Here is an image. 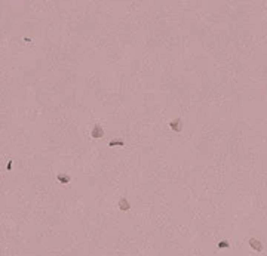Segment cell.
<instances>
[{
  "label": "cell",
  "instance_id": "obj_1",
  "mask_svg": "<svg viewBox=\"0 0 267 256\" xmlns=\"http://www.w3.org/2000/svg\"><path fill=\"white\" fill-rule=\"evenodd\" d=\"M249 244H251V247H254L255 250H261V244H260V241H257L255 239H251Z\"/></svg>",
  "mask_w": 267,
  "mask_h": 256
},
{
  "label": "cell",
  "instance_id": "obj_2",
  "mask_svg": "<svg viewBox=\"0 0 267 256\" xmlns=\"http://www.w3.org/2000/svg\"><path fill=\"white\" fill-rule=\"evenodd\" d=\"M120 206H122V209L123 210H126V209H129V203H126L125 200H120V203H119Z\"/></svg>",
  "mask_w": 267,
  "mask_h": 256
},
{
  "label": "cell",
  "instance_id": "obj_3",
  "mask_svg": "<svg viewBox=\"0 0 267 256\" xmlns=\"http://www.w3.org/2000/svg\"><path fill=\"white\" fill-rule=\"evenodd\" d=\"M223 246H224V247H226V246H228L227 241H221V243H220V247H223Z\"/></svg>",
  "mask_w": 267,
  "mask_h": 256
}]
</instances>
